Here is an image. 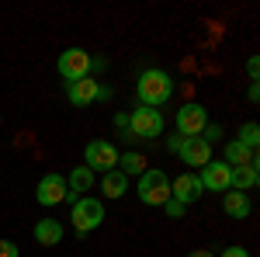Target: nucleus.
<instances>
[{
	"mask_svg": "<svg viewBox=\"0 0 260 257\" xmlns=\"http://www.w3.org/2000/svg\"><path fill=\"white\" fill-rule=\"evenodd\" d=\"M225 163L229 167H246V163H260V160H257V150L243 146L240 139H229L225 142Z\"/></svg>",
	"mask_w": 260,
	"mask_h": 257,
	"instance_id": "nucleus-17",
	"label": "nucleus"
},
{
	"mask_svg": "<svg viewBox=\"0 0 260 257\" xmlns=\"http://www.w3.org/2000/svg\"><path fill=\"white\" fill-rule=\"evenodd\" d=\"M136 98H139L142 108H156L160 111L163 104L174 98V77L167 70H156V66L142 70L139 80H136Z\"/></svg>",
	"mask_w": 260,
	"mask_h": 257,
	"instance_id": "nucleus-1",
	"label": "nucleus"
},
{
	"mask_svg": "<svg viewBox=\"0 0 260 257\" xmlns=\"http://www.w3.org/2000/svg\"><path fill=\"white\" fill-rule=\"evenodd\" d=\"M163 212H167V216H170V219H180V216H184V212H187V209H184L180 202H174V198H170V202H163Z\"/></svg>",
	"mask_w": 260,
	"mask_h": 257,
	"instance_id": "nucleus-22",
	"label": "nucleus"
},
{
	"mask_svg": "<svg viewBox=\"0 0 260 257\" xmlns=\"http://www.w3.org/2000/svg\"><path fill=\"white\" fill-rule=\"evenodd\" d=\"M257 70H260V60H257V56H250V60H246V73H250V83H257Z\"/></svg>",
	"mask_w": 260,
	"mask_h": 257,
	"instance_id": "nucleus-26",
	"label": "nucleus"
},
{
	"mask_svg": "<svg viewBox=\"0 0 260 257\" xmlns=\"http://www.w3.org/2000/svg\"><path fill=\"white\" fill-rule=\"evenodd\" d=\"M243 142V146H250V150H257L260 146V125L257 122H243V129H240V136H236Z\"/></svg>",
	"mask_w": 260,
	"mask_h": 257,
	"instance_id": "nucleus-20",
	"label": "nucleus"
},
{
	"mask_svg": "<svg viewBox=\"0 0 260 257\" xmlns=\"http://www.w3.org/2000/svg\"><path fill=\"white\" fill-rule=\"evenodd\" d=\"M174 125H177V136H184V139L201 136V129L208 125V111H205V104H198V101L180 104V111L174 115Z\"/></svg>",
	"mask_w": 260,
	"mask_h": 257,
	"instance_id": "nucleus-6",
	"label": "nucleus"
},
{
	"mask_svg": "<svg viewBox=\"0 0 260 257\" xmlns=\"http://www.w3.org/2000/svg\"><path fill=\"white\" fill-rule=\"evenodd\" d=\"M187 257H215V254H212V250H191Z\"/></svg>",
	"mask_w": 260,
	"mask_h": 257,
	"instance_id": "nucleus-29",
	"label": "nucleus"
},
{
	"mask_svg": "<svg viewBox=\"0 0 260 257\" xmlns=\"http://www.w3.org/2000/svg\"><path fill=\"white\" fill-rule=\"evenodd\" d=\"M229 178H233V167H229L225 160H212V163H205L198 170L201 188H205V191H215V195L229 191Z\"/></svg>",
	"mask_w": 260,
	"mask_h": 257,
	"instance_id": "nucleus-8",
	"label": "nucleus"
},
{
	"mask_svg": "<svg viewBox=\"0 0 260 257\" xmlns=\"http://www.w3.org/2000/svg\"><path fill=\"white\" fill-rule=\"evenodd\" d=\"M180 160H184V163H187V167H205V163H212V146H208V142H205V139L201 136H194V139H184V142H180V153H177Z\"/></svg>",
	"mask_w": 260,
	"mask_h": 257,
	"instance_id": "nucleus-11",
	"label": "nucleus"
},
{
	"mask_svg": "<svg viewBox=\"0 0 260 257\" xmlns=\"http://www.w3.org/2000/svg\"><path fill=\"white\" fill-rule=\"evenodd\" d=\"M246 98L253 101V104H257V101H260V87H257V83H250V87H246Z\"/></svg>",
	"mask_w": 260,
	"mask_h": 257,
	"instance_id": "nucleus-28",
	"label": "nucleus"
},
{
	"mask_svg": "<svg viewBox=\"0 0 260 257\" xmlns=\"http://www.w3.org/2000/svg\"><path fill=\"white\" fill-rule=\"evenodd\" d=\"M101 191H104V198H121L125 191H128V178L115 167V170L101 174Z\"/></svg>",
	"mask_w": 260,
	"mask_h": 257,
	"instance_id": "nucleus-18",
	"label": "nucleus"
},
{
	"mask_svg": "<svg viewBox=\"0 0 260 257\" xmlns=\"http://www.w3.org/2000/svg\"><path fill=\"white\" fill-rule=\"evenodd\" d=\"M62 222L59 219H39L35 222V243H42V247H56V243H62Z\"/></svg>",
	"mask_w": 260,
	"mask_h": 257,
	"instance_id": "nucleus-16",
	"label": "nucleus"
},
{
	"mask_svg": "<svg viewBox=\"0 0 260 257\" xmlns=\"http://www.w3.org/2000/svg\"><path fill=\"white\" fill-rule=\"evenodd\" d=\"M257 181H260V163H246V167H233L229 188L233 191H253Z\"/></svg>",
	"mask_w": 260,
	"mask_h": 257,
	"instance_id": "nucleus-15",
	"label": "nucleus"
},
{
	"mask_svg": "<svg viewBox=\"0 0 260 257\" xmlns=\"http://www.w3.org/2000/svg\"><path fill=\"white\" fill-rule=\"evenodd\" d=\"M118 170L125 178H139L142 170H146V157L136 153V150H125V153H118Z\"/></svg>",
	"mask_w": 260,
	"mask_h": 257,
	"instance_id": "nucleus-19",
	"label": "nucleus"
},
{
	"mask_svg": "<svg viewBox=\"0 0 260 257\" xmlns=\"http://www.w3.org/2000/svg\"><path fill=\"white\" fill-rule=\"evenodd\" d=\"M66 98L73 101L77 108H87V104H94V101L101 98V83L94 77L73 80V83H66Z\"/></svg>",
	"mask_w": 260,
	"mask_h": 257,
	"instance_id": "nucleus-12",
	"label": "nucleus"
},
{
	"mask_svg": "<svg viewBox=\"0 0 260 257\" xmlns=\"http://www.w3.org/2000/svg\"><path fill=\"white\" fill-rule=\"evenodd\" d=\"M70 209H73V230H77L80 237H87L90 230H98L101 222H104V216H108V212H104V202L94 198V195L77 198Z\"/></svg>",
	"mask_w": 260,
	"mask_h": 257,
	"instance_id": "nucleus-3",
	"label": "nucleus"
},
{
	"mask_svg": "<svg viewBox=\"0 0 260 257\" xmlns=\"http://www.w3.org/2000/svg\"><path fill=\"white\" fill-rule=\"evenodd\" d=\"M128 132L136 139H142V142H156V139L163 136V115L156 111V108H136L132 115H128Z\"/></svg>",
	"mask_w": 260,
	"mask_h": 257,
	"instance_id": "nucleus-4",
	"label": "nucleus"
},
{
	"mask_svg": "<svg viewBox=\"0 0 260 257\" xmlns=\"http://www.w3.org/2000/svg\"><path fill=\"white\" fill-rule=\"evenodd\" d=\"M115 129H118V132H121L125 139L132 136V132H128V115H121V111H118V115H115Z\"/></svg>",
	"mask_w": 260,
	"mask_h": 257,
	"instance_id": "nucleus-24",
	"label": "nucleus"
},
{
	"mask_svg": "<svg viewBox=\"0 0 260 257\" xmlns=\"http://www.w3.org/2000/svg\"><path fill=\"white\" fill-rule=\"evenodd\" d=\"M201 139H205V142H208V146H212V142H215V139H222V125H215V122H208V125H205V129H201Z\"/></svg>",
	"mask_w": 260,
	"mask_h": 257,
	"instance_id": "nucleus-21",
	"label": "nucleus"
},
{
	"mask_svg": "<svg viewBox=\"0 0 260 257\" xmlns=\"http://www.w3.org/2000/svg\"><path fill=\"white\" fill-rule=\"evenodd\" d=\"M180 142H184V136H177V132L167 136V150H170V153H180Z\"/></svg>",
	"mask_w": 260,
	"mask_h": 257,
	"instance_id": "nucleus-27",
	"label": "nucleus"
},
{
	"mask_svg": "<svg viewBox=\"0 0 260 257\" xmlns=\"http://www.w3.org/2000/svg\"><path fill=\"white\" fill-rule=\"evenodd\" d=\"M136 195H139L142 205H156V209H163V202H170V178L163 174L160 167H146V170L139 174Z\"/></svg>",
	"mask_w": 260,
	"mask_h": 257,
	"instance_id": "nucleus-2",
	"label": "nucleus"
},
{
	"mask_svg": "<svg viewBox=\"0 0 260 257\" xmlns=\"http://www.w3.org/2000/svg\"><path fill=\"white\" fill-rule=\"evenodd\" d=\"M201 195H205V188H201L198 174H180V178L170 181V198H174V202H180L184 209H187V205H194Z\"/></svg>",
	"mask_w": 260,
	"mask_h": 257,
	"instance_id": "nucleus-9",
	"label": "nucleus"
},
{
	"mask_svg": "<svg viewBox=\"0 0 260 257\" xmlns=\"http://www.w3.org/2000/svg\"><path fill=\"white\" fill-rule=\"evenodd\" d=\"M83 167H90L94 174H108V170H115L118 167V150H115V142H108V139H94V142H87V150H83Z\"/></svg>",
	"mask_w": 260,
	"mask_h": 257,
	"instance_id": "nucleus-5",
	"label": "nucleus"
},
{
	"mask_svg": "<svg viewBox=\"0 0 260 257\" xmlns=\"http://www.w3.org/2000/svg\"><path fill=\"white\" fill-rule=\"evenodd\" d=\"M0 122H4V115H0Z\"/></svg>",
	"mask_w": 260,
	"mask_h": 257,
	"instance_id": "nucleus-30",
	"label": "nucleus"
},
{
	"mask_svg": "<svg viewBox=\"0 0 260 257\" xmlns=\"http://www.w3.org/2000/svg\"><path fill=\"white\" fill-rule=\"evenodd\" d=\"M90 188H94V170H90V167H73V174L66 178V202L73 205V202L83 198Z\"/></svg>",
	"mask_w": 260,
	"mask_h": 257,
	"instance_id": "nucleus-13",
	"label": "nucleus"
},
{
	"mask_svg": "<svg viewBox=\"0 0 260 257\" xmlns=\"http://www.w3.org/2000/svg\"><path fill=\"white\" fill-rule=\"evenodd\" d=\"M219 257H250V250H246V247H240V243H233V247H225Z\"/></svg>",
	"mask_w": 260,
	"mask_h": 257,
	"instance_id": "nucleus-23",
	"label": "nucleus"
},
{
	"mask_svg": "<svg viewBox=\"0 0 260 257\" xmlns=\"http://www.w3.org/2000/svg\"><path fill=\"white\" fill-rule=\"evenodd\" d=\"M250 209H253V202H250L246 191H233V188H229V191H222V212H225L229 219H236V222H240V219L250 216Z\"/></svg>",
	"mask_w": 260,
	"mask_h": 257,
	"instance_id": "nucleus-14",
	"label": "nucleus"
},
{
	"mask_svg": "<svg viewBox=\"0 0 260 257\" xmlns=\"http://www.w3.org/2000/svg\"><path fill=\"white\" fill-rule=\"evenodd\" d=\"M0 257H18V243H11V240H0Z\"/></svg>",
	"mask_w": 260,
	"mask_h": 257,
	"instance_id": "nucleus-25",
	"label": "nucleus"
},
{
	"mask_svg": "<svg viewBox=\"0 0 260 257\" xmlns=\"http://www.w3.org/2000/svg\"><path fill=\"white\" fill-rule=\"evenodd\" d=\"M90 52L87 49H66L59 60H56V70H59V77L66 80V83H73V80H83L87 73H90Z\"/></svg>",
	"mask_w": 260,
	"mask_h": 257,
	"instance_id": "nucleus-7",
	"label": "nucleus"
},
{
	"mask_svg": "<svg viewBox=\"0 0 260 257\" xmlns=\"http://www.w3.org/2000/svg\"><path fill=\"white\" fill-rule=\"evenodd\" d=\"M35 198H39V205H45V209L66 202V178L62 174H45L39 181V188H35Z\"/></svg>",
	"mask_w": 260,
	"mask_h": 257,
	"instance_id": "nucleus-10",
	"label": "nucleus"
}]
</instances>
